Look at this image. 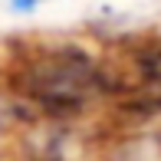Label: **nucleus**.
<instances>
[{
  "label": "nucleus",
  "mask_w": 161,
  "mask_h": 161,
  "mask_svg": "<svg viewBox=\"0 0 161 161\" xmlns=\"http://www.w3.org/2000/svg\"><path fill=\"white\" fill-rule=\"evenodd\" d=\"M3 76L7 89L46 119H76L119 92V76L79 46H26L10 56Z\"/></svg>",
  "instance_id": "nucleus-1"
},
{
  "label": "nucleus",
  "mask_w": 161,
  "mask_h": 161,
  "mask_svg": "<svg viewBox=\"0 0 161 161\" xmlns=\"http://www.w3.org/2000/svg\"><path fill=\"white\" fill-rule=\"evenodd\" d=\"M40 3H46V0H10V7H13L17 13H33Z\"/></svg>",
  "instance_id": "nucleus-2"
},
{
  "label": "nucleus",
  "mask_w": 161,
  "mask_h": 161,
  "mask_svg": "<svg viewBox=\"0 0 161 161\" xmlns=\"http://www.w3.org/2000/svg\"><path fill=\"white\" fill-rule=\"evenodd\" d=\"M3 128H7V108H3V102H0V135H3Z\"/></svg>",
  "instance_id": "nucleus-3"
}]
</instances>
